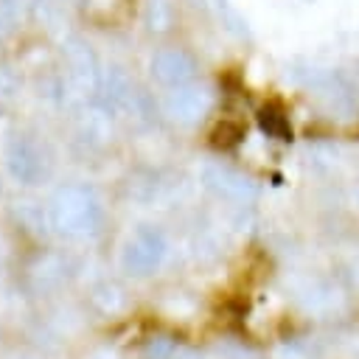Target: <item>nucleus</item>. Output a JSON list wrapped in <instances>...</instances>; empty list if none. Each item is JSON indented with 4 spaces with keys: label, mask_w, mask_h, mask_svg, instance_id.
<instances>
[{
    "label": "nucleus",
    "mask_w": 359,
    "mask_h": 359,
    "mask_svg": "<svg viewBox=\"0 0 359 359\" xmlns=\"http://www.w3.org/2000/svg\"><path fill=\"white\" fill-rule=\"evenodd\" d=\"M8 165L14 171V177L25 180V182H34L42 171V163H39V154L34 151V146L28 140H14L11 149H8Z\"/></svg>",
    "instance_id": "20e7f679"
},
{
    "label": "nucleus",
    "mask_w": 359,
    "mask_h": 359,
    "mask_svg": "<svg viewBox=\"0 0 359 359\" xmlns=\"http://www.w3.org/2000/svg\"><path fill=\"white\" fill-rule=\"evenodd\" d=\"M163 250H165L163 236H160L154 227H140V230L129 238V244H126L123 264H126V269H132L135 275H149V272L160 264Z\"/></svg>",
    "instance_id": "f03ea898"
},
{
    "label": "nucleus",
    "mask_w": 359,
    "mask_h": 359,
    "mask_svg": "<svg viewBox=\"0 0 359 359\" xmlns=\"http://www.w3.org/2000/svg\"><path fill=\"white\" fill-rule=\"evenodd\" d=\"M241 137H244V126H241L238 121H222V123H216V129L210 132V143H213L216 149H230V146H236Z\"/></svg>",
    "instance_id": "0eeeda50"
},
{
    "label": "nucleus",
    "mask_w": 359,
    "mask_h": 359,
    "mask_svg": "<svg viewBox=\"0 0 359 359\" xmlns=\"http://www.w3.org/2000/svg\"><path fill=\"white\" fill-rule=\"evenodd\" d=\"M258 126L275 137V140H289L292 137V126H289V115L283 112L280 104H264L258 109Z\"/></svg>",
    "instance_id": "39448f33"
},
{
    "label": "nucleus",
    "mask_w": 359,
    "mask_h": 359,
    "mask_svg": "<svg viewBox=\"0 0 359 359\" xmlns=\"http://www.w3.org/2000/svg\"><path fill=\"white\" fill-rule=\"evenodd\" d=\"M151 70H154V76H157L163 84H185V81L194 76L196 65H194V59H191L185 50H180V48H165V50H160V53L151 59Z\"/></svg>",
    "instance_id": "7ed1b4c3"
},
{
    "label": "nucleus",
    "mask_w": 359,
    "mask_h": 359,
    "mask_svg": "<svg viewBox=\"0 0 359 359\" xmlns=\"http://www.w3.org/2000/svg\"><path fill=\"white\" fill-rule=\"evenodd\" d=\"M53 219L62 230H70V233H84V230H95L101 213H98V205L95 199L87 194V191H79V188H67L56 196L53 202Z\"/></svg>",
    "instance_id": "f257e3e1"
},
{
    "label": "nucleus",
    "mask_w": 359,
    "mask_h": 359,
    "mask_svg": "<svg viewBox=\"0 0 359 359\" xmlns=\"http://www.w3.org/2000/svg\"><path fill=\"white\" fill-rule=\"evenodd\" d=\"M202 107H205V98H202V93H196V90H182V93H177V95L171 98V109H174L180 118H194V115L202 112Z\"/></svg>",
    "instance_id": "423d86ee"
},
{
    "label": "nucleus",
    "mask_w": 359,
    "mask_h": 359,
    "mask_svg": "<svg viewBox=\"0 0 359 359\" xmlns=\"http://www.w3.org/2000/svg\"><path fill=\"white\" fill-rule=\"evenodd\" d=\"M216 177H219V188H224L227 194H244L250 188V180H244V177H238L227 168H219Z\"/></svg>",
    "instance_id": "6e6552de"
},
{
    "label": "nucleus",
    "mask_w": 359,
    "mask_h": 359,
    "mask_svg": "<svg viewBox=\"0 0 359 359\" xmlns=\"http://www.w3.org/2000/svg\"><path fill=\"white\" fill-rule=\"evenodd\" d=\"M171 351H174V342L171 339H154L149 345V359H168Z\"/></svg>",
    "instance_id": "1a4fd4ad"
}]
</instances>
